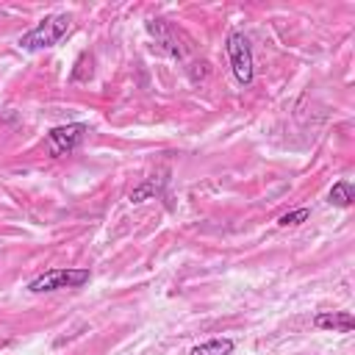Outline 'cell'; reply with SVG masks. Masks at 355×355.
<instances>
[{
    "label": "cell",
    "mask_w": 355,
    "mask_h": 355,
    "mask_svg": "<svg viewBox=\"0 0 355 355\" xmlns=\"http://www.w3.org/2000/svg\"><path fill=\"white\" fill-rule=\"evenodd\" d=\"M92 272L83 266H61V269H47L44 275L33 277L28 283V291L33 294H44V291H58V288H80L83 283H89Z\"/></svg>",
    "instance_id": "2"
},
{
    "label": "cell",
    "mask_w": 355,
    "mask_h": 355,
    "mask_svg": "<svg viewBox=\"0 0 355 355\" xmlns=\"http://www.w3.org/2000/svg\"><path fill=\"white\" fill-rule=\"evenodd\" d=\"M147 28H150V33L158 39V44H161V50H164V53H169V55H175V58L180 55V50L175 47L172 31H169V28H166L161 19H153V22H147Z\"/></svg>",
    "instance_id": "6"
},
{
    "label": "cell",
    "mask_w": 355,
    "mask_h": 355,
    "mask_svg": "<svg viewBox=\"0 0 355 355\" xmlns=\"http://www.w3.org/2000/svg\"><path fill=\"white\" fill-rule=\"evenodd\" d=\"M313 327L319 330H336V333H349L355 327V319L349 311H322L313 316Z\"/></svg>",
    "instance_id": "5"
},
{
    "label": "cell",
    "mask_w": 355,
    "mask_h": 355,
    "mask_svg": "<svg viewBox=\"0 0 355 355\" xmlns=\"http://www.w3.org/2000/svg\"><path fill=\"white\" fill-rule=\"evenodd\" d=\"M155 191H158V186L150 180V183H144V186H139V189L130 191V202H141L144 197H150V194H155Z\"/></svg>",
    "instance_id": "10"
},
{
    "label": "cell",
    "mask_w": 355,
    "mask_h": 355,
    "mask_svg": "<svg viewBox=\"0 0 355 355\" xmlns=\"http://www.w3.org/2000/svg\"><path fill=\"white\" fill-rule=\"evenodd\" d=\"M86 133H89V125H83V122L53 128V130L47 133V150H50V155L58 158V155L72 153L75 147H80V141L86 139Z\"/></svg>",
    "instance_id": "4"
},
{
    "label": "cell",
    "mask_w": 355,
    "mask_h": 355,
    "mask_svg": "<svg viewBox=\"0 0 355 355\" xmlns=\"http://www.w3.org/2000/svg\"><path fill=\"white\" fill-rule=\"evenodd\" d=\"M230 352H233L230 338H211V341H202V344L191 347L189 355H230Z\"/></svg>",
    "instance_id": "8"
},
{
    "label": "cell",
    "mask_w": 355,
    "mask_h": 355,
    "mask_svg": "<svg viewBox=\"0 0 355 355\" xmlns=\"http://www.w3.org/2000/svg\"><path fill=\"white\" fill-rule=\"evenodd\" d=\"M352 200H355V189H352L349 180H338V183H333V189H330V194H327V202H330V205L347 208V205H352Z\"/></svg>",
    "instance_id": "7"
},
{
    "label": "cell",
    "mask_w": 355,
    "mask_h": 355,
    "mask_svg": "<svg viewBox=\"0 0 355 355\" xmlns=\"http://www.w3.org/2000/svg\"><path fill=\"white\" fill-rule=\"evenodd\" d=\"M311 216V211L308 208H297V211H291V214H283L280 219H277V225H283V227H291V225H300V222H305Z\"/></svg>",
    "instance_id": "9"
},
{
    "label": "cell",
    "mask_w": 355,
    "mask_h": 355,
    "mask_svg": "<svg viewBox=\"0 0 355 355\" xmlns=\"http://www.w3.org/2000/svg\"><path fill=\"white\" fill-rule=\"evenodd\" d=\"M69 22H72L69 14L44 17L36 28H31L28 33L19 36V47H22V50H44V47H53V44H58V42L67 36Z\"/></svg>",
    "instance_id": "1"
},
{
    "label": "cell",
    "mask_w": 355,
    "mask_h": 355,
    "mask_svg": "<svg viewBox=\"0 0 355 355\" xmlns=\"http://www.w3.org/2000/svg\"><path fill=\"white\" fill-rule=\"evenodd\" d=\"M227 55H230V67H233V75L241 86H247L252 80V53H250V42L244 33L233 31L227 36Z\"/></svg>",
    "instance_id": "3"
}]
</instances>
